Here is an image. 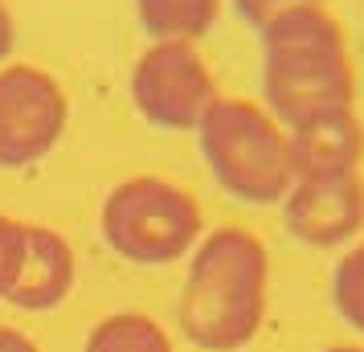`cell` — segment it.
I'll return each instance as SVG.
<instances>
[{
	"label": "cell",
	"mask_w": 364,
	"mask_h": 352,
	"mask_svg": "<svg viewBox=\"0 0 364 352\" xmlns=\"http://www.w3.org/2000/svg\"><path fill=\"white\" fill-rule=\"evenodd\" d=\"M82 352H172V340L144 311H115L86 332Z\"/></svg>",
	"instance_id": "obj_11"
},
{
	"label": "cell",
	"mask_w": 364,
	"mask_h": 352,
	"mask_svg": "<svg viewBox=\"0 0 364 352\" xmlns=\"http://www.w3.org/2000/svg\"><path fill=\"white\" fill-rule=\"evenodd\" d=\"M99 234L132 267H168L197 250L205 238V213L176 181L127 176L102 201Z\"/></svg>",
	"instance_id": "obj_4"
},
{
	"label": "cell",
	"mask_w": 364,
	"mask_h": 352,
	"mask_svg": "<svg viewBox=\"0 0 364 352\" xmlns=\"http://www.w3.org/2000/svg\"><path fill=\"white\" fill-rule=\"evenodd\" d=\"M270 307V254L242 225H221L197 242L184 270L181 319L184 340L200 352H237L262 332Z\"/></svg>",
	"instance_id": "obj_1"
},
{
	"label": "cell",
	"mask_w": 364,
	"mask_h": 352,
	"mask_svg": "<svg viewBox=\"0 0 364 352\" xmlns=\"http://www.w3.org/2000/svg\"><path fill=\"white\" fill-rule=\"evenodd\" d=\"M287 234L311 246L336 250L364 234V176L340 181H295L279 201Z\"/></svg>",
	"instance_id": "obj_7"
},
{
	"label": "cell",
	"mask_w": 364,
	"mask_h": 352,
	"mask_svg": "<svg viewBox=\"0 0 364 352\" xmlns=\"http://www.w3.org/2000/svg\"><path fill=\"white\" fill-rule=\"evenodd\" d=\"M127 90L135 115L160 132H197L221 99L205 53L188 41H148V50L135 58Z\"/></svg>",
	"instance_id": "obj_5"
},
{
	"label": "cell",
	"mask_w": 364,
	"mask_h": 352,
	"mask_svg": "<svg viewBox=\"0 0 364 352\" xmlns=\"http://www.w3.org/2000/svg\"><path fill=\"white\" fill-rule=\"evenodd\" d=\"M295 4H319V0H233V13L246 21L250 29H258V25H266L270 17H279Z\"/></svg>",
	"instance_id": "obj_14"
},
{
	"label": "cell",
	"mask_w": 364,
	"mask_h": 352,
	"mask_svg": "<svg viewBox=\"0 0 364 352\" xmlns=\"http://www.w3.org/2000/svg\"><path fill=\"white\" fill-rule=\"evenodd\" d=\"M78 279V258L66 238L50 230V225H33L25 221V242H21V258L13 270V283L4 291L9 307L21 311H53L70 299Z\"/></svg>",
	"instance_id": "obj_9"
},
{
	"label": "cell",
	"mask_w": 364,
	"mask_h": 352,
	"mask_svg": "<svg viewBox=\"0 0 364 352\" xmlns=\"http://www.w3.org/2000/svg\"><path fill=\"white\" fill-rule=\"evenodd\" d=\"M225 9V0H135V21L148 41H188L197 46Z\"/></svg>",
	"instance_id": "obj_10"
},
{
	"label": "cell",
	"mask_w": 364,
	"mask_h": 352,
	"mask_svg": "<svg viewBox=\"0 0 364 352\" xmlns=\"http://www.w3.org/2000/svg\"><path fill=\"white\" fill-rule=\"evenodd\" d=\"M0 352H41V348H37L25 332L9 328V324H0Z\"/></svg>",
	"instance_id": "obj_16"
},
{
	"label": "cell",
	"mask_w": 364,
	"mask_h": 352,
	"mask_svg": "<svg viewBox=\"0 0 364 352\" xmlns=\"http://www.w3.org/2000/svg\"><path fill=\"white\" fill-rule=\"evenodd\" d=\"M13 46H17V21L9 13V4L0 0V66L13 62Z\"/></svg>",
	"instance_id": "obj_15"
},
{
	"label": "cell",
	"mask_w": 364,
	"mask_h": 352,
	"mask_svg": "<svg viewBox=\"0 0 364 352\" xmlns=\"http://www.w3.org/2000/svg\"><path fill=\"white\" fill-rule=\"evenodd\" d=\"M291 176L295 181H340L360 176L364 164V123L356 107L319 111L287 127Z\"/></svg>",
	"instance_id": "obj_8"
},
{
	"label": "cell",
	"mask_w": 364,
	"mask_h": 352,
	"mask_svg": "<svg viewBox=\"0 0 364 352\" xmlns=\"http://www.w3.org/2000/svg\"><path fill=\"white\" fill-rule=\"evenodd\" d=\"M21 242H25V221L0 213V299H4V291L13 283V270H17V258H21Z\"/></svg>",
	"instance_id": "obj_13"
},
{
	"label": "cell",
	"mask_w": 364,
	"mask_h": 352,
	"mask_svg": "<svg viewBox=\"0 0 364 352\" xmlns=\"http://www.w3.org/2000/svg\"><path fill=\"white\" fill-rule=\"evenodd\" d=\"M258 33V70H262V107L291 127L319 111L352 107L356 74L340 17L328 4H295Z\"/></svg>",
	"instance_id": "obj_2"
},
{
	"label": "cell",
	"mask_w": 364,
	"mask_h": 352,
	"mask_svg": "<svg viewBox=\"0 0 364 352\" xmlns=\"http://www.w3.org/2000/svg\"><path fill=\"white\" fill-rule=\"evenodd\" d=\"M70 123V99L50 70L33 62L0 66V168L21 172L50 156Z\"/></svg>",
	"instance_id": "obj_6"
},
{
	"label": "cell",
	"mask_w": 364,
	"mask_h": 352,
	"mask_svg": "<svg viewBox=\"0 0 364 352\" xmlns=\"http://www.w3.org/2000/svg\"><path fill=\"white\" fill-rule=\"evenodd\" d=\"M197 148L213 181L242 205H279L291 176L287 127L254 99H221L197 127Z\"/></svg>",
	"instance_id": "obj_3"
},
{
	"label": "cell",
	"mask_w": 364,
	"mask_h": 352,
	"mask_svg": "<svg viewBox=\"0 0 364 352\" xmlns=\"http://www.w3.org/2000/svg\"><path fill=\"white\" fill-rule=\"evenodd\" d=\"M323 352H364L360 344H331V348H323Z\"/></svg>",
	"instance_id": "obj_17"
},
{
	"label": "cell",
	"mask_w": 364,
	"mask_h": 352,
	"mask_svg": "<svg viewBox=\"0 0 364 352\" xmlns=\"http://www.w3.org/2000/svg\"><path fill=\"white\" fill-rule=\"evenodd\" d=\"M331 307L352 332H364V242L344 250L331 267Z\"/></svg>",
	"instance_id": "obj_12"
}]
</instances>
